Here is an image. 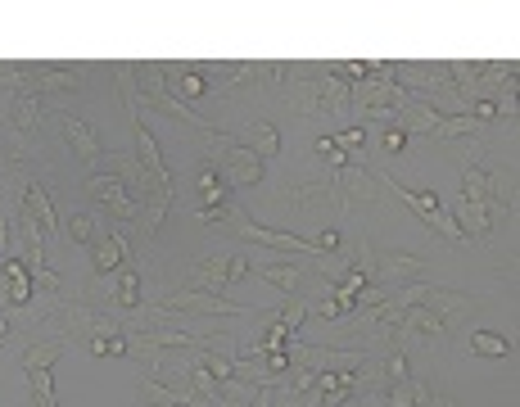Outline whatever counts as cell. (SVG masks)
Listing matches in <instances>:
<instances>
[{
  "instance_id": "obj_1",
  "label": "cell",
  "mask_w": 520,
  "mask_h": 407,
  "mask_svg": "<svg viewBox=\"0 0 520 407\" xmlns=\"http://www.w3.org/2000/svg\"><path fill=\"white\" fill-rule=\"evenodd\" d=\"M303 82H290L285 95L294 100L303 118H322V114H349V77L340 73V64L326 68H299Z\"/></svg>"
},
{
  "instance_id": "obj_2",
  "label": "cell",
  "mask_w": 520,
  "mask_h": 407,
  "mask_svg": "<svg viewBox=\"0 0 520 407\" xmlns=\"http://www.w3.org/2000/svg\"><path fill=\"white\" fill-rule=\"evenodd\" d=\"M353 263L362 267L367 285H380V290H398V285H412L421 281L426 272V258L421 254H403V249H376L371 240H362Z\"/></svg>"
},
{
  "instance_id": "obj_3",
  "label": "cell",
  "mask_w": 520,
  "mask_h": 407,
  "mask_svg": "<svg viewBox=\"0 0 520 407\" xmlns=\"http://www.w3.org/2000/svg\"><path fill=\"white\" fill-rule=\"evenodd\" d=\"M132 68V82H136V91H141V100L145 105H154L159 114H168L172 123H186V127H195L199 136H208V132H218V127L208 123V118H199L190 105H181L177 95H172V86H168V77H163V68L159 64H127Z\"/></svg>"
},
{
  "instance_id": "obj_4",
  "label": "cell",
  "mask_w": 520,
  "mask_h": 407,
  "mask_svg": "<svg viewBox=\"0 0 520 407\" xmlns=\"http://www.w3.org/2000/svg\"><path fill=\"white\" fill-rule=\"evenodd\" d=\"M218 227H227L236 240H249V245L258 249H276V254H299V258H326L322 249H317V240H303L294 236V231H272V227H258L249 213H240L236 204H227V213H222Z\"/></svg>"
},
{
  "instance_id": "obj_5",
  "label": "cell",
  "mask_w": 520,
  "mask_h": 407,
  "mask_svg": "<svg viewBox=\"0 0 520 407\" xmlns=\"http://www.w3.org/2000/svg\"><path fill=\"white\" fill-rule=\"evenodd\" d=\"M154 308L163 313H186V317H254V308L245 303H231L222 294H204V290H168V285H154Z\"/></svg>"
},
{
  "instance_id": "obj_6",
  "label": "cell",
  "mask_w": 520,
  "mask_h": 407,
  "mask_svg": "<svg viewBox=\"0 0 520 407\" xmlns=\"http://www.w3.org/2000/svg\"><path fill=\"white\" fill-rule=\"evenodd\" d=\"M376 181H380V186H385V190H394V195L403 199L407 209H412L416 218L426 222V227L435 231V236H444L448 245H471V240L462 236V227H457V218L444 209V204H439V195H435V190H407V186H398L394 177H385V172H376Z\"/></svg>"
},
{
  "instance_id": "obj_7",
  "label": "cell",
  "mask_w": 520,
  "mask_h": 407,
  "mask_svg": "<svg viewBox=\"0 0 520 407\" xmlns=\"http://www.w3.org/2000/svg\"><path fill=\"white\" fill-rule=\"evenodd\" d=\"M326 186H331V204L340 213H353L358 204H371L376 199V172H367V168H358V163H349V168H340V172H326Z\"/></svg>"
},
{
  "instance_id": "obj_8",
  "label": "cell",
  "mask_w": 520,
  "mask_h": 407,
  "mask_svg": "<svg viewBox=\"0 0 520 407\" xmlns=\"http://www.w3.org/2000/svg\"><path fill=\"white\" fill-rule=\"evenodd\" d=\"M290 362L308 371H362L371 358V349H312V344H294L290 340Z\"/></svg>"
},
{
  "instance_id": "obj_9",
  "label": "cell",
  "mask_w": 520,
  "mask_h": 407,
  "mask_svg": "<svg viewBox=\"0 0 520 407\" xmlns=\"http://www.w3.org/2000/svg\"><path fill=\"white\" fill-rule=\"evenodd\" d=\"M86 195L100 204V209H109L118 222H136V213H141V204H136V195L123 186L118 177H109V172H91L86 177Z\"/></svg>"
},
{
  "instance_id": "obj_10",
  "label": "cell",
  "mask_w": 520,
  "mask_h": 407,
  "mask_svg": "<svg viewBox=\"0 0 520 407\" xmlns=\"http://www.w3.org/2000/svg\"><path fill=\"white\" fill-rule=\"evenodd\" d=\"M208 168H218V177H222V186H227V190H249V186H258V181H263V159H258V154H249L245 145L227 150L222 159L208 163Z\"/></svg>"
},
{
  "instance_id": "obj_11",
  "label": "cell",
  "mask_w": 520,
  "mask_h": 407,
  "mask_svg": "<svg viewBox=\"0 0 520 407\" xmlns=\"http://www.w3.org/2000/svg\"><path fill=\"white\" fill-rule=\"evenodd\" d=\"M426 394H430L426 380L407 376V380H394V385H380L376 394H362L358 407H421L426 403Z\"/></svg>"
},
{
  "instance_id": "obj_12",
  "label": "cell",
  "mask_w": 520,
  "mask_h": 407,
  "mask_svg": "<svg viewBox=\"0 0 520 407\" xmlns=\"http://www.w3.org/2000/svg\"><path fill=\"white\" fill-rule=\"evenodd\" d=\"M462 199L466 204H489L493 213L507 209V195L493 190V177L480 168V163H462Z\"/></svg>"
},
{
  "instance_id": "obj_13",
  "label": "cell",
  "mask_w": 520,
  "mask_h": 407,
  "mask_svg": "<svg viewBox=\"0 0 520 407\" xmlns=\"http://www.w3.org/2000/svg\"><path fill=\"white\" fill-rule=\"evenodd\" d=\"M0 290H5V303H10L14 313H23L32 303V272L23 258H5L0 263Z\"/></svg>"
},
{
  "instance_id": "obj_14",
  "label": "cell",
  "mask_w": 520,
  "mask_h": 407,
  "mask_svg": "<svg viewBox=\"0 0 520 407\" xmlns=\"http://www.w3.org/2000/svg\"><path fill=\"white\" fill-rule=\"evenodd\" d=\"M168 209H172V186H168V190H154V195L141 204V213H136L132 236L141 240V245H150V240L159 236V227H163V218H168Z\"/></svg>"
},
{
  "instance_id": "obj_15",
  "label": "cell",
  "mask_w": 520,
  "mask_h": 407,
  "mask_svg": "<svg viewBox=\"0 0 520 407\" xmlns=\"http://www.w3.org/2000/svg\"><path fill=\"white\" fill-rule=\"evenodd\" d=\"M109 177L123 181V186L136 195V204H145V199H150L154 190H159L150 177H145L141 163H136V154H109ZM163 190H168V186H163Z\"/></svg>"
},
{
  "instance_id": "obj_16",
  "label": "cell",
  "mask_w": 520,
  "mask_h": 407,
  "mask_svg": "<svg viewBox=\"0 0 520 407\" xmlns=\"http://www.w3.org/2000/svg\"><path fill=\"white\" fill-rule=\"evenodd\" d=\"M145 303V294H141V276H136V267H118V276H114V290H109V299H104V308L109 313H136Z\"/></svg>"
},
{
  "instance_id": "obj_17",
  "label": "cell",
  "mask_w": 520,
  "mask_h": 407,
  "mask_svg": "<svg viewBox=\"0 0 520 407\" xmlns=\"http://www.w3.org/2000/svg\"><path fill=\"white\" fill-rule=\"evenodd\" d=\"M59 132H64V141L73 145V154L86 163V168L95 172V163H100V141H95V132L82 123V118L73 114H59Z\"/></svg>"
},
{
  "instance_id": "obj_18",
  "label": "cell",
  "mask_w": 520,
  "mask_h": 407,
  "mask_svg": "<svg viewBox=\"0 0 520 407\" xmlns=\"http://www.w3.org/2000/svg\"><path fill=\"white\" fill-rule=\"evenodd\" d=\"M231 285V258H199L190 263V290L222 294Z\"/></svg>"
},
{
  "instance_id": "obj_19",
  "label": "cell",
  "mask_w": 520,
  "mask_h": 407,
  "mask_svg": "<svg viewBox=\"0 0 520 407\" xmlns=\"http://www.w3.org/2000/svg\"><path fill=\"white\" fill-rule=\"evenodd\" d=\"M159 68H163V77H168L172 95H177L181 105H186V100H204L208 95V77L195 73L190 64H159Z\"/></svg>"
},
{
  "instance_id": "obj_20",
  "label": "cell",
  "mask_w": 520,
  "mask_h": 407,
  "mask_svg": "<svg viewBox=\"0 0 520 407\" xmlns=\"http://www.w3.org/2000/svg\"><path fill=\"white\" fill-rule=\"evenodd\" d=\"M127 263V236H95V245H91V267H95V276H114L118 267Z\"/></svg>"
},
{
  "instance_id": "obj_21",
  "label": "cell",
  "mask_w": 520,
  "mask_h": 407,
  "mask_svg": "<svg viewBox=\"0 0 520 407\" xmlns=\"http://www.w3.org/2000/svg\"><path fill=\"white\" fill-rule=\"evenodd\" d=\"M249 272H254L258 281L276 285V290H281L285 299H290V294L299 290V281H303V267L290 263V258H281V263H249Z\"/></svg>"
},
{
  "instance_id": "obj_22",
  "label": "cell",
  "mask_w": 520,
  "mask_h": 407,
  "mask_svg": "<svg viewBox=\"0 0 520 407\" xmlns=\"http://www.w3.org/2000/svg\"><path fill=\"white\" fill-rule=\"evenodd\" d=\"M195 190H199V213H222L231 204L227 186H222V177H218V168H208V163H199Z\"/></svg>"
},
{
  "instance_id": "obj_23",
  "label": "cell",
  "mask_w": 520,
  "mask_h": 407,
  "mask_svg": "<svg viewBox=\"0 0 520 407\" xmlns=\"http://www.w3.org/2000/svg\"><path fill=\"white\" fill-rule=\"evenodd\" d=\"M439 118H444V114H435L430 105H421V100H407V105L398 109L394 127H398L403 136H430V132H435Z\"/></svg>"
},
{
  "instance_id": "obj_24",
  "label": "cell",
  "mask_w": 520,
  "mask_h": 407,
  "mask_svg": "<svg viewBox=\"0 0 520 407\" xmlns=\"http://www.w3.org/2000/svg\"><path fill=\"white\" fill-rule=\"evenodd\" d=\"M236 141L245 145L249 154H258V159H272V154H281V136H276L272 123H245L236 132Z\"/></svg>"
},
{
  "instance_id": "obj_25",
  "label": "cell",
  "mask_w": 520,
  "mask_h": 407,
  "mask_svg": "<svg viewBox=\"0 0 520 407\" xmlns=\"http://www.w3.org/2000/svg\"><path fill=\"white\" fill-rule=\"evenodd\" d=\"M23 213H32V218L41 222V231L59 227V213H55V204H50L46 181H32V186H28V195H23Z\"/></svg>"
},
{
  "instance_id": "obj_26",
  "label": "cell",
  "mask_w": 520,
  "mask_h": 407,
  "mask_svg": "<svg viewBox=\"0 0 520 407\" xmlns=\"http://www.w3.org/2000/svg\"><path fill=\"white\" fill-rule=\"evenodd\" d=\"M64 349H68V340H32L28 353H23V371H50Z\"/></svg>"
},
{
  "instance_id": "obj_27",
  "label": "cell",
  "mask_w": 520,
  "mask_h": 407,
  "mask_svg": "<svg viewBox=\"0 0 520 407\" xmlns=\"http://www.w3.org/2000/svg\"><path fill=\"white\" fill-rule=\"evenodd\" d=\"M466 349H471L475 358H511V349H516V344H511L507 335H493V331H471Z\"/></svg>"
},
{
  "instance_id": "obj_28",
  "label": "cell",
  "mask_w": 520,
  "mask_h": 407,
  "mask_svg": "<svg viewBox=\"0 0 520 407\" xmlns=\"http://www.w3.org/2000/svg\"><path fill=\"white\" fill-rule=\"evenodd\" d=\"M95 236H100V227H95L91 213H73V218L64 222V240H68V245H95Z\"/></svg>"
},
{
  "instance_id": "obj_29",
  "label": "cell",
  "mask_w": 520,
  "mask_h": 407,
  "mask_svg": "<svg viewBox=\"0 0 520 407\" xmlns=\"http://www.w3.org/2000/svg\"><path fill=\"white\" fill-rule=\"evenodd\" d=\"M353 308L349 303H340L335 294H312L308 299V317H322V322H335V317H349Z\"/></svg>"
},
{
  "instance_id": "obj_30",
  "label": "cell",
  "mask_w": 520,
  "mask_h": 407,
  "mask_svg": "<svg viewBox=\"0 0 520 407\" xmlns=\"http://www.w3.org/2000/svg\"><path fill=\"white\" fill-rule=\"evenodd\" d=\"M91 353H95V358H127V331L95 335V340H91Z\"/></svg>"
},
{
  "instance_id": "obj_31",
  "label": "cell",
  "mask_w": 520,
  "mask_h": 407,
  "mask_svg": "<svg viewBox=\"0 0 520 407\" xmlns=\"http://www.w3.org/2000/svg\"><path fill=\"white\" fill-rule=\"evenodd\" d=\"M303 317H308V299L290 294V299H285V308H281V313H276V322H281V326H290V335H299Z\"/></svg>"
},
{
  "instance_id": "obj_32",
  "label": "cell",
  "mask_w": 520,
  "mask_h": 407,
  "mask_svg": "<svg viewBox=\"0 0 520 407\" xmlns=\"http://www.w3.org/2000/svg\"><path fill=\"white\" fill-rule=\"evenodd\" d=\"M290 204H331V186H326V181L294 186V190H290Z\"/></svg>"
},
{
  "instance_id": "obj_33",
  "label": "cell",
  "mask_w": 520,
  "mask_h": 407,
  "mask_svg": "<svg viewBox=\"0 0 520 407\" xmlns=\"http://www.w3.org/2000/svg\"><path fill=\"white\" fill-rule=\"evenodd\" d=\"M312 150H317V159H326V168H331V172L349 168V154H344L340 145H335V136H322V141L312 145Z\"/></svg>"
},
{
  "instance_id": "obj_34",
  "label": "cell",
  "mask_w": 520,
  "mask_h": 407,
  "mask_svg": "<svg viewBox=\"0 0 520 407\" xmlns=\"http://www.w3.org/2000/svg\"><path fill=\"white\" fill-rule=\"evenodd\" d=\"M448 154L462 163H471L475 154H484V136H462V141H448Z\"/></svg>"
},
{
  "instance_id": "obj_35",
  "label": "cell",
  "mask_w": 520,
  "mask_h": 407,
  "mask_svg": "<svg viewBox=\"0 0 520 407\" xmlns=\"http://www.w3.org/2000/svg\"><path fill=\"white\" fill-rule=\"evenodd\" d=\"M141 394H145V403H150V407H181L177 398L159 385V380H141Z\"/></svg>"
},
{
  "instance_id": "obj_36",
  "label": "cell",
  "mask_w": 520,
  "mask_h": 407,
  "mask_svg": "<svg viewBox=\"0 0 520 407\" xmlns=\"http://www.w3.org/2000/svg\"><path fill=\"white\" fill-rule=\"evenodd\" d=\"M335 145H340L344 154H358L362 145H367V127H362V123H358V127H344V132L335 136Z\"/></svg>"
},
{
  "instance_id": "obj_37",
  "label": "cell",
  "mask_w": 520,
  "mask_h": 407,
  "mask_svg": "<svg viewBox=\"0 0 520 407\" xmlns=\"http://www.w3.org/2000/svg\"><path fill=\"white\" fill-rule=\"evenodd\" d=\"M407 145V136L398 132V127H385V154H398Z\"/></svg>"
},
{
  "instance_id": "obj_38",
  "label": "cell",
  "mask_w": 520,
  "mask_h": 407,
  "mask_svg": "<svg viewBox=\"0 0 520 407\" xmlns=\"http://www.w3.org/2000/svg\"><path fill=\"white\" fill-rule=\"evenodd\" d=\"M317 249H322V254L340 249V231H322V236H317Z\"/></svg>"
},
{
  "instance_id": "obj_39",
  "label": "cell",
  "mask_w": 520,
  "mask_h": 407,
  "mask_svg": "<svg viewBox=\"0 0 520 407\" xmlns=\"http://www.w3.org/2000/svg\"><path fill=\"white\" fill-rule=\"evenodd\" d=\"M10 227H14V218H0V254L10 249Z\"/></svg>"
},
{
  "instance_id": "obj_40",
  "label": "cell",
  "mask_w": 520,
  "mask_h": 407,
  "mask_svg": "<svg viewBox=\"0 0 520 407\" xmlns=\"http://www.w3.org/2000/svg\"><path fill=\"white\" fill-rule=\"evenodd\" d=\"M10 331H14V322L5 313H0V349H5V340H10Z\"/></svg>"
},
{
  "instance_id": "obj_41",
  "label": "cell",
  "mask_w": 520,
  "mask_h": 407,
  "mask_svg": "<svg viewBox=\"0 0 520 407\" xmlns=\"http://www.w3.org/2000/svg\"><path fill=\"white\" fill-rule=\"evenodd\" d=\"M218 407H249V403H218Z\"/></svg>"
},
{
  "instance_id": "obj_42",
  "label": "cell",
  "mask_w": 520,
  "mask_h": 407,
  "mask_svg": "<svg viewBox=\"0 0 520 407\" xmlns=\"http://www.w3.org/2000/svg\"><path fill=\"white\" fill-rule=\"evenodd\" d=\"M141 407H150V403H141Z\"/></svg>"
}]
</instances>
